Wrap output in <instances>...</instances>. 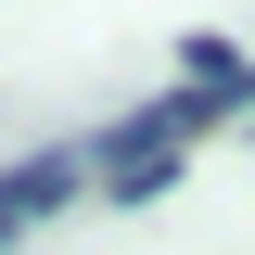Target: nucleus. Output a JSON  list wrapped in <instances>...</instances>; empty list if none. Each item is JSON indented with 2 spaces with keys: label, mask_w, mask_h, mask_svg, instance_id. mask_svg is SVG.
<instances>
[{
  "label": "nucleus",
  "mask_w": 255,
  "mask_h": 255,
  "mask_svg": "<svg viewBox=\"0 0 255 255\" xmlns=\"http://www.w3.org/2000/svg\"><path fill=\"white\" fill-rule=\"evenodd\" d=\"M64 191H90V153H26V166H0V255H13L26 217H51Z\"/></svg>",
  "instance_id": "nucleus-1"
}]
</instances>
